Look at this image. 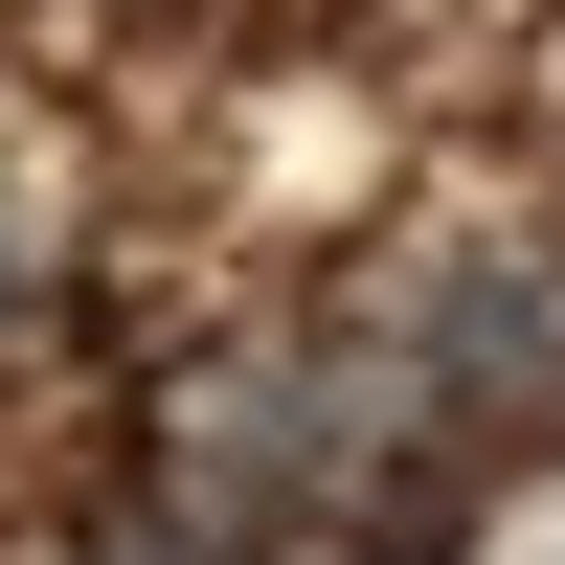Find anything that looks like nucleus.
I'll return each instance as SVG.
<instances>
[{"mask_svg":"<svg viewBox=\"0 0 565 565\" xmlns=\"http://www.w3.org/2000/svg\"><path fill=\"white\" fill-rule=\"evenodd\" d=\"M385 362H407L430 430H565V249H452V271H407Z\"/></svg>","mask_w":565,"mask_h":565,"instance_id":"obj_1","label":"nucleus"},{"mask_svg":"<svg viewBox=\"0 0 565 565\" xmlns=\"http://www.w3.org/2000/svg\"><path fill=\"white\" fill-rule=\"evenodd\" d=\"M68 565H249V543H226V521H181V498H159V521H90Z\"/></svg>","mask_w":565,"mask_h":565,"instance_id":"obj_2","label":"nucleus"},{"mask_svg":"<svg viewBox=\"0 0 565 565\" xmlns=\"http://www.w3.org/2000/svg\"><path fill=\"white\" fill-rule=\"evenodd\" d=\"M0 317H23V226H0Z\"/></svg>","mask_w":565,"mask_h":565,"instance_id":"obj_3","label":"nucleus"}]
</instances>
